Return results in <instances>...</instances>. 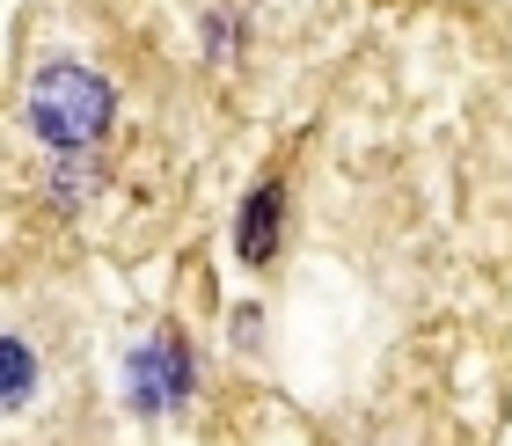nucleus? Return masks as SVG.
I'll use <instances>...</instances> for the list:
<instances>
[{"mask_svg": "<svg viewBox=\"0 0 512 446\" xmlns=\"http://www.w3.org/2000/svg\"><path fill=\"white\" fill-rule=\"evenodd\" d=\"M191 381H198V359H191V344H183L176 330H154L147 344L132 351V366H125V395H132L139 417H169V410H183Z\"/></svg>", "mask_w": 512, "mask_h": 446, "instance_id": "obj_2", "label": "nucleus"}, {"mask_svg": "<svg viewBox=\"0 0 512 446\" xmlns=\"http://www.w3.org/2000/svg\"><path fill=\"white\" fill-rule=\"evenodd\" d=\"M278 234H286V183H256L242 205V227H235V256L242 264H271Z\"/></svg>", "mask_w": 512, "mask_h": 446, "instance_id": "obj_3", "label": "nucleus"}, {"mask_svg": "<svg viewBox=\"0 0 512 446\" xmlns=\"http://www.w3.org/2000/svg\"><path fill=\"white\" fill-rule=\"evenodd\" d=\"M205 44H213V52H235V15H213V22H205Z\"/></svg>", "mask_w": 512, "mask_h": 446, "instance_id": "obj_6", "label": "nucleus"}, {"mask_svg": "<svg viewBox=\"0 0 512 446\" xmlns=\"http://www.w3.org/2000/svg\"><path fill=\"white\" fill-rule=\"evenodd\" d=\"M44 161H52V169H44L52 205H81V198L103 183V161H96V154H44Z\"/></svg>", "mask_w": 512, "mask_h": 446, "instance_id": "obj_4", "label": "nucleus"}, {"mask_svg": "<svg viewBox=\"0 0 512 446\" xmlns=\"http://www.w3.org/2000/svg\"><path fill=\"white\" fill-rule=\"evenodd\" d=\"M30 388H37V351H30L22 330H8V388H0V395H8V410L30 403Z\"/></svg>", "mask_w": 512, "mask_h": 446, "instance_id": "obj_5", "label": "nucleus"}, {"mask_svg": "<svg viewBox=\"0 0 512 446\" xmlns=\"http://www.w3.org/2000/svg\"><path fill=\"white\" fill-rule=\"evenodd\" d=\"M110 117H118V88L74 59L44 66L37 88H30V132H37L44 154H96Z\"/></svg>", "mask_w": 512, "mask_h": 446, "instance_id": "obj_1", "label": "nucleus"}]
</instances>
